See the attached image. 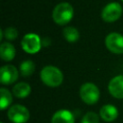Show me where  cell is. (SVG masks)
<instances>
[{
  "label": "cell",
  "mask_w": 123,
  "mask_h": 123,
  "mask_svg": "<svg viewBox=\"0 0 123 123\" xmlns=\"http://www.w3.org/2000/svg\"><path fill=\"white\" fill-rule=\"evenodd\" d=\"M40 79L42 83L50 87H57L63 81L62 72L54 65H46L40 71Z\"/></svg>",
  "instance_id": "cell-1"
},
{
  "label": "cell",
  "mask_w": 123,
  "mask_h": 123,
  "mask_svg": "<svg viewBox=\"0 0 123 123\" xmlns=\"http://www.w3.org/2000/svg\"><path fill=\"white\" fill-rule=\"evenodd\" d=\"M73 12V8L69 3L62 2L54 8L52 18L58 25H65L72 19Z\"/></svg>",
  "instance_id": "cell-2"
},
{
  "label": "cell",
  "mask_w": 123,
  "mask_h": 123,
  "mask_svg": "<svg viewBox=\"0 0 123 123\" xmlns=\"http://www.w3.org/2000/svg\"><path fill=\"white\" fill-rule=\"evenodd\" d=\"M80 97L87 105H94L100 98V90L93 83H85L80 88Z\"/></svg>",
  "instance_id": "cell-3"
},
{
  "label": "cell",
  "mask_w": 123,
  "mask_h": 123,
  "mask_svg": "<svg viewBox=\"0 0 123 123\" xmlns=\"http://www.w3.org/2000/svg\"><path fill=\"white\" fill-rule=\"evenodd\" d=\"M8 118L12 123H26L30 119L29 110L22 105L15 104L9 108L7 112Z\"/></svg>",
  "instance_id": "cell-4"
},
{
  "label": "cell",
  "mask_w": 123,
  "mask_h": 123,
  "mask_svg": "<svg viewBox=\"0 0 123 123\" xmlns=\"http://www.w3.org/2000/svg\"><path fill=\"white\" fill-rule=\"evenodd\" d=\"M21 47L25 52L29 54H35L38 52L41 48L40 37L34 33L27 34L23 37L21 40Z\"/></svg>",
  "instance_id": "cell-5"
},
{
  "label": "cell",
  "mask_w": 123,
  "mask_h": 123,
  "mask_svg": "<svg viewBox=\"0 0 123 123\" xmlns=\"http://www.w3.org/2000/svg\"><path fill=\"white\" fill-rule=\"evenodd\" d=\"M122 14V7L117 2H111L106 5L101 12V16L106 22H113Z\"/></svg>",
  "instance_id": "cell-6"
},
{
  "label": "cell",
  "mask_w": 123,
  "mask_h": 123,
  "mask_svg": "<svg viewBox=\"0 0 123 123\" xmlns=\"http://www.w3.org/2000/svg\"><path fill=\"white\" fill-rule=\"evenodd\" d=\"M106 47L114 54L123 53V36L118 33H111L105 38Z\"/></svg>",
  "instance_id": "cell-7"
},
{
  "label": "cell",
  "mask_w": 123,
  "mask_h": 123,
  "mask_svg": "<svg viewBox=\"0 0 123 123\" xmlns=\"http://www.w3.org/2000/svg\"><path fill=\"white\" fill-rule=\"evenodd\" d=\"M18 78V71L12 64L4 65L0 68V82L3 85H12Z\"/></svg>",
  "instance_id": "cell-8"
},
{
  "label": "cell",
  "mask_w": 123,
  "mask_h": 123,
  "mask_svg": "<svg viewBox=\"0 0 123 123\" xmlns=\"http://www.w3.org/2000/svg\"><path fill=\"white\" fill-rule=\"evenodd\" d=\"M108 89L112 97L123 99V75L113 77L108 85Z\"/></svg>",
  "instance_id": "cell-9"
},
{
  "label": "cell",
  "mask_w": 123,
  "mask_h": 123,
  "mask_svg": "<svg viewBox=\"0 0 123 123\" xmlns=\"http://www.w3.org/2000/svg\"><path fill=\"white\" fill-rule=\"evenodd\" d=\"M100 118L105 122H112L118 116V110L115 106L111 104H107L102 106L99 111Z\"/></svg>",
  "instance_id": "cell-10"
},
{
  "label": "cell",
  "mask_w": 123,
  "mask_h": 123,
  "mask_svg": "<svg viewBox=\"0 0 123 123\" xmlns=\"http://www.w3.org/2000/svg\"><path fill=\"white\" fill-rule=\"evenodd\" d=\"M51 123H75V116L70 111L62 109L52 115Z\"/></svg>",
  "instance_id": "cell-11"
},
{
  "label": "cell",
  "mask_w": 123,
  "mask_h": 123,
  "mask_svg": "<svg viewBox=\"0 0 123 123\" xmlns=\"http://www.w3.org/2000/svg\"><path fill=\"white\" fill-rule=\"evenodd\" d=\"M15 56V48L14 46L6 41V42H3L1 45H0V57L2 60L4 61H12Z\"/></svg>",
  "instance_id": "cell-12"
},
{
  "label": "cell",
  "mask_w": 123,
  "mask_h": 123,
  "mask_svg": "<svg viewBox=\"0 0 123 123\" xmlns=\"http://www.w3.org/2000/svg\"><path fill=\"white\" fill-rule=\"evenodd\" d=\"M31 93V86L28 83L20 82L13 86L12 94L17 98H26Z\"/></svg>",
  "instance_id": "cell-13"
},
{
  "label": "cell",
  "mask_w": 123,
  "mask_h": 123,
  "mask_svg": "<svg viewBox=\"0 0 123 123\" xmlns=\"http://www.w3.org/2000/svg\"><path fill=\"white\" fill-rule=\"evenodd\" d=\"M0 109L2 111L6 110L8 107L11 106L12 102V95L10 92L9 89L5 88V87H1L0 88Z\"/></svg>",
  "instance_id": "cell-14"
},
{
  "label": "cell",
  "mask_w": 123,
  "mask_h": 123,
  "mask_svg": "<svg viewBox=\"0 0 123 123\" xmlns=\"http://www.w3.org/2000/svg\"><path fill=\"white\" fill-rule=\"evenodd\" d=\"M62 34H63V37L64 38L68 41V42H75L79 39L80 37V34H79V31L75 28V27H72V26H68V27H65L62 31Z\"/></svg>",
  "instance_id": "cell-15"
},
{
  "label": "cell",
  "mask_w": 123,
  "mask_h": 123,
  "mask_svg": "<svg viewBox=\"0 0 123 123\" xmlns=\"http://www.w3.org/2000/svg\"><path fill=\"white\" fill-rule=\"evenodd\" d=\"M19 70H20L21 76H23V77H29L35 71V63L32 61H30V60L24 61V62H22L20 63Z\"/></svg>",
  "instance_id": "cell-16"
},
{
  "label": "cell",
  "mask_w": 123,
  "mask_h": 123,
  "mask_svg": "<svg viewBox=\"0 0 123 123\" xmlns=\"http://www.w3.org/2000/svg\"><path fill=\"white\" fill-rule=\"evenodd\" d=\"M100 115L94 111H87L82 118L81 123H99Z\"/></svg>",
  "instance_id": "cell-17"
},
{
  "label": "cell",
  "mask_w": 123,
  "mask_h": 123,
  "mask_svg": "<svg viewBox=\"0 0 123 123\" xmlns=\"http://www.w3.org/2000/svg\"><path fill=\"white\" fill-rule=\"evenodd\" d=\"M17 36H18V32L13 27H7L4 30V37L8 40H13L17 37Z\"/></svg>",
  "instance_id": "cell-18"
},
{
  "label": "cell",
  "mask_w": 123,
  "mask_h": 123,
  "mask_svg": "<svg viewBox=\"0 0 123 123\" xmlns=\"http://www.w3.org/2000/svg\"><path fill=\"white\" fill-rule=\"evenodd\" d=\"M1 123H4V122H1Z\"/></svg>",
  "instance_id": "cell-19"
},
{
  "label": "cell",
  "mask_w": 123,
  "mask_h": 123,
  "mask_svg": "<svg viewBox=\"0 0 123 123\" xmlns=\"http://www.w3.org/2000/svg\"><path fill=\"white\" fill-rule=\"evenodd\" d=\"M122 1H123V0H122Z\"/></svg>",
  "instance_id": "cell-20"
}]
</instances>
